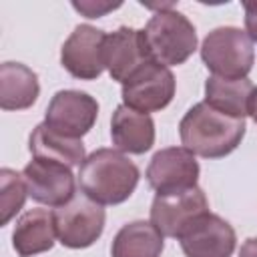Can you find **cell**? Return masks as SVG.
Wrapping results in <instances>:
<instances>
[{"mask_svg": "<svg viewBox=\"0 0 257 257\" xmlns=\"http://www.w3.org/2000/svg\"><path fill=\"white\" fill-rule=\"evenodd\" d=\"M72 8L78 10L82 16L86 18H100L106 12H112L116 8H120V2H100V0H80V2H72Z\"/></svg>", "mask_w": 257, "mask_h": 257, "instance_id": "obj_21", "label": "cell"}, {"mask_svg": "<svg viewBox=\"0 0 257 257\" xmlns=\"http://www.w3.org/2000/svg\"><path fill=\"white\" fill-rule=\"evenodd\" d=\"M110 139L118 151L143 155L155 145V122L151 114L120 104L110 118Z\"/></svg>", "mask_w": 257, "mask_h": 257, "instance_id": "obj_14", "label": "cell"}, {"mask_svg": "<svg viewBox=\"0 0 257 257\" xmlns=\"http://www.w3.org/2000/svg\"><path fill=\"white\" fill-rule=\"evenodd\" d=\"M239 257H257V237H249V239L241 245Z\"/></svg>", "mask_w": 257, "mask_h": 257, "instance_id": "obj_23", "label": "cell"}, {"mask_svg": "<svg viewBox=\"0 0 257 257\" xmlns=\"http://www.w3.org/2000/svg\"><path fill=\"white\" fill-rule=\"evenodd\" d=\"M187 257H231L235 251V229L215 213L197 217L179 237Z\"/></svg>", "mask_w": 257, "mask_h": 257, "instance_id": "obj_10", "label": "cell"}, {"mask_svg": "<svg viewBox=\"0 0 257 257\" xmlns=\"http://www.w3.org/2000/svg\"><path fill=\"white\" fill-rule=\"evenodd\" d=\"M249 114H251V118L257 122V88H253L251 98H249Z\"/></svg>", "mask_w": 257, "mask_h": 257, "instance_id": "obj_24", "label": "cell"}, {"mask_svg": "<svg viewBox=\"0 0 257 257\" xmlns=\"http://www.w3.org/2000/svg\"><path fill=\"white\" fill-rule=\"evenodd\" d=\"M203 213H209V201L203 189L193 187L177 193L157 195L151 205V223L163 237H181V233Z\"/></svg>", "mask_w": 257, "mask_h": 257, "instance_id": "obj_7", "label": "cell"}, {"mask_svg": "<svg viewBox=\"0 0 257 257\" xmlns=\"http://www.w3.org/2000/svg\"><path fill=\"white\" fill-rule=\"evenodd\" d=\"M102 60L112 80L126 82L143 64L151 62L143 30L120 26L104 36Z\"/></svg>", "mask_w": 257, "mask_h": 257, "instance_id": "obj_13", "label": "cell"}, {"mask_svg": "<svg viewBox=\"0 0 257 257\" xmlns=\"http://www.w3.org/2000/svg\"><path fill=\"white\" fill-rule=\"evenodd\" d=\"M104 36L106 34L102 30L90 24H78L60 48L62 66L74 78L80 80L98 78L104 70V60H102Z\"/></svg>", "mask_w": 257, "mask_h": 257, "instance_id": "obj_12", "label": "cell"}, {"mask_svg": "<svg viewBox=\"0 0 257 257\" xmlns=\"http://www.w3.org/2000/svg\"><path fill=\"white\" fill-rule=\"evenodd\" d=\"M28 147H30V153L34 155V159L56 161L66 167H76V165L84 163L82 141L64 137V135L52 131L46 122H40L34 126Z\"/></svg>", "mask_w": 257, "mask_h": 257, "instance_id": "obj_17", "label": "cell"}, {"mask_svg": "<svg viewBox=\"0 0 257 257\" xmlns=\"http://www.w3.org/2000/svg\"><path fill=\"white\" fill-rule=\"evenodd\" d=\"M143 36L151 60L167 68L183 64L197 50L195 26L173 6L155 12L143 28Z\"/></svg>", "mask_w": 257, "mask_h": 257, "instance_id": "obj_3", "label": "cell"}, {"mask_svg": "<svg viewBox=\"0 0 257 257\" xmlns=\"http://www.w3.org/2000/svg\"><path fill=\"white\" fill-rule=\"evenodd\" d=\"M245 32L253 42H257V2H245Z\"/></svg>", "mask_w": 257, "mask_h": 257, "instance_id": "obj_22", "label": "cell"}, {"mask_svg": "<svg viewBox=\"0 0 257 257\" xmlns=\"http://www.w3.org/2000/svg\"><path fill=\"white\" fill-rule=\"evenodd\" d=\"M139 167L116 149H96L78 171V185L86 197L100 205L126 201L139 185Z\"/></svg>", "mask_w": 257, "mask_h": 257, "instance_id": "obj_2", "label": "cell"}, {"mask_svg": "<svg viewBox=\"0 0 257 257\" xmlns=\"http://www.w3.org/2000/svg\"><path fill=\"white\" fill-rule=\"evenodd\" d=\"M40 92L38 76L22 62L0 64V106L4 110L30 108Z\"/></svg>", "mask_w": 257, "mask_h": 257, "instance_id": "obj_16", "label": "cell"}, {"mask_svg": "<svg viewBox=\"0 0 257 257\" xmlns=\"http://www.w3.org/2000/svg\"><path fill=\"white\" fill-rule=\"evenodd\" d=\"M58 241L68 249L90 247L104 229V209L84 193H76L68 203L52 211Z\"/></svg>", "mask_w": 257, "mask_h": 257, "instance_id": "obj_5", "label": "cell"}, {"mask_svg": "<svg viewBox=\"0 0 257 257\" xmlns=\"http://www.w3.org/2000/svg\"><path fill=\"white\" fill-rule=\"evenodd\" d=\"M185 149L203 159H221L233 153L245 137V118L229 116L207 102L191 106L179 122Z\"/></svg>", "mask_w": 257, "mask_h": 257, "instance_id": "obj_1", "label": "cell"}, {"mask_svg": "<svg viewBox=\"0 0 257 257\" xmlns=\"http://www.w3.org/2000/svg\"><path fill=\"white\" fill-rule=\"evenodd\" d=\"M28 197L24 177L12 169L0 171V225H8V221L22 209Z\"/></svg>", "mask_w": 257, "mask_h": 257, "instance_id": "obj_20", "label": "cell"}, {"mask_svg": "<svg viewBox=\"0 0 257 257\" xmlns=\"http://www.w3.org/2000/svg\"><path fill=\"white\" fill-rule=\"evenodd\" d=\"M28 197H32L36 203L48 205V207H62L68 203L74 193V175L70 173V167L46 161V159H32L24 171H22Z\"/></svg>", "mask_w": 257, "mask_h": 257, "instance_id": "obj_11", "label": "cell"}, {"mask_svg": "<svg viewBox=\"0 0 257 257\" xmlns=\"http://www.w3.org/2000/svg\"><path fill=\"white\" fill-rule=\"evenodd\" d=\"M54 215L48 209H30L14 225L12 247L20 257H32L50 251L56 241Z\"/></svg>", "mask_w": 257, "mask_h": 257, "instance_id": "obj_15", "label": "cell"}, {"mask_svg": "<svg viewBox=\"0 0 257 257\" xmlns=\"http://www.w3.org/2000/svg\"><path fill=\"white\" fill-rule=\"evenodd\" d=\"M249 78L209 76L205 82V102L229 116L245 118L249 114V98L253 92Z\"/></svg>", "mask_w": 257, "mask_h": 257, "instance_id": "obj_18", "label": "cell"}, {"mask_svg": "<svg viewBox=\"0 0 257 257\" xmlns=\"http://www.w3.org/2000/svg\"><path fill=\"white\" fill-rule=\"evenodd\" d=\"M165 247L163 233L149 221H131L112 239V257H161Z\"/></svg>", "mask_w": 257, "mask_h": 257, "instance_id": "obj_19", "label": "cell"}, {"mask_svg": "<svg viewBox=\"0 0 257 257\" xmlns=\"http://www.w3.org/2000/svg\"><path fill=\"white\" fill-rule=\"evenodd\" d=\"M201 58L213 76L247 78L255 62L253 40L237 26H219L205 36Z\"/></svg>", "mask_w": 257, "mask_h": 257, "instance_id": "obj_4", "label": "cell"}, {"mask_svg": "<svg viewBox=\"0 0 257 257\" xmlns=\"http://www.w3.org/2000/svg\"><path fill=\"white\" fill-rule=\"evenodd\" d=\"M175 86L173 72L167 66L151 60L122 84V100L126 106L139 112H157L173 100Z\"/></svg>", "mask_w": 257, "mask_h": 257, "instance_id": "obj_6", "label": "cell"}, {"mask_svg": "<svg viewBox=\"0 0 257 257\" xmlns=\"http://www.w3.org/2000/svg\"><path fill=\"white\" fill-rule=\"evenodd\" d=\"M98 102L80 90H58L48 102L44 122L70 139H82L96 122Z\"/></svg>", "mask_w": 257, "mask_h": 257, "instance_id": "obj_9", "label": "cell"}, {"mask_svg": "<svg viewBox=\"0 0 257 257\" xmlns=\"http://www.w3.org/2000/svg\"><path fill=\"white\" fill-rule=\"evenodd\" d=\"M199 173V163L189 149L167 147L153 155L147 167V181L157 195H167L197 187Z\"/></svg>", "mask_w": 257, "mask_h": 257, "instance_id": "obj_8", "label": "cell"}]
</instances>
